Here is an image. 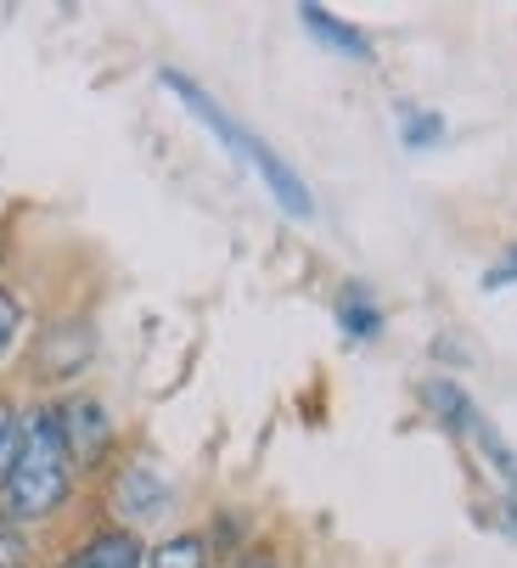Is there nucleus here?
Instances as JSON below:
<instances>
[{
    "instance_id": "obj_14",
    "label": "nucleus",
    "mask_w": 517,
    "mask_h": 568,
    "mask_svg": "<svg viewBox=\"0 0 517 568\" xmlns=\"http://www.w3.org/2000/svg\"><path fill=\"white\" fill-rule=\"evenodd\" d=\"M225 568H276V557H271L265 546H253V551H236V557H225Z\"/></svg>"
},
{
    "instance_id": "obj_1",
    "label": "nucleus",
    "mask_w": 517,
    "mask_h": 568,
    "mask_svg": "<svg viewBox=\"0 0 517 568\" xmlns=\"http://www.w3.org/2000/svg\"><path fill=\"white\" fill-rule=\"evenodd\" d=\"M73 490V456H68V434H62V412L57 405H40V412L23 417V445L18 462L0 484V513L12 524H40L51 518Z\"/></svg>"
},
{
    "instance_id": "obj_13",
    "label": "nucleus",
    "mask_w": 517,
    "mask_h": 568,
    "mask_svg": "<svg viewBox=\"0 0 517 568\" xmlns=\"http://www.w3.org/2000/svg\"><path fill=\"white\" fill-rule=\"evenodd\" d=\"M500 282H517V248H511L500 265H489V271H484V287H489V293H495Z\"/></svg>"
},
{
    "instance_id": "obj_12",
    "label": "nucleus",
    "mask_w": 517,
    "mask_h": 568,
    "mask_svg": "<svg viewBox=\"0 0 517 568\" xmlns=\"http://www.w3.org/2000/svg\"><path fill=\"white\" fill-rule=\"evenodd\" d=\"M0 568H29V540L18 535L7 513H0Z\"/></svg>"
},
{
    "instance_id": "obj_5",
    "label": "nucleus",
    "mask_w": 517,
    "mask_h": 568,
    "mask_svg": "<svg viewBox=\"0 0 517 568\" xmlns=\"http://www.w3.org/2000/svg\"><path fill=\"white\" fill-rule=\"evenodd\" d=\"M298 18H304V29H310L321 45H332V51H343V57H355V62H372V40H366L361 29H349L337 12H326V7H304Z\"/></svg>"
},
{
    "instance_id": "obj_2",
    "label": "nucleus",
    "mask_w": 517,
    "mask_h": 568,
    "mask_svg": "<svg viewBox=\"0 0 517 568\" xmlns=\"http://www.w3.org/2000/svg\"><path fill=\"white\" fill-rule=\"evenodd\" d=\"M242 158H247V164L258 170V181L271 186V197H276V203H282L293 220H310V214H315V197H310V186H304V181H298V175H293V170H287L282 158H276L265 141H258V135H247V152H242Z\"/></svg>"
},
{
    "instance_id": "obj_7",
    "label": "nucleus",
    "mask_w": 517,
    "mask_h": 568,
    "mask_svg": "<svg viewBox=\"0 0 517 568\" xmlns=\"http://www.w3.org/2000/svg\"><path fill=\"white\" fill-rule=\"evenodd\" d=\"M163 478L152 473V467H130L124 478H119V501H124V513L130 518H146L152 507H163Z\"/></svg>"
},
{
    "instance_id": "obj_11",
    "label": "nucleus",
    "mask_w": 517,
    "mask_h": 568,
    "mask_svg": "<svg viewBox=\"0 0 517 568\" xmlns=\"http://www.w3.org/2000/svg\"><path fill=\"white\" fill-rule=\"evenodd\" d=\"M18 338H23V304L0 287V366L12 361V349H18Z\"/></svg>"
},
{
    "instance_id": "obj_3",
    "label": "nucleus",
    "mask_w": 517,
    "mask_h": 568,
    "mask_svg": "<svg viewBox=\"0 0 517 568\" xmlns=\"http://www.w3.org/2000/svg\"><path fill=\"white\" fill-rule=\"evenodd\" d=\"M62 434H68L73 467H79V462H102V450H108V439H113L108 412H102L97 399H68V405H62Z\"/></svg>"
},
{
    "instance_id": "obj_10",
    "label": "nucleus",
    "mask_w": 517,
    "mask_h": 568,
    "mask_svg": "<svg viewBox=\"0 0 517 568\" xmlns=\"http://www.w3.org/2000/svg\"><path fill=\"white\" fill-rule=\"evenodd\" d=\"M405 119H399V135H405V146H434L439 135H445V124H439V113H422V108H399Z\"/></svg>"
},
{
    "instance_id": "obj_4",
    "label": "nucleus",
    "mask_w": 517,
    "mask_h": 568,
    "mask_svg": "<svg viewBox=\"0 0 517 568\" xmlns=\"http://www.w3.org/2000/svg\"><path fill=\"white\" fill-rule=\"evenodd\" d=\"M62 568H146V551H141V540L130 529H102V535L84 540Z\"/></svg>"
},
{
    "instance_id": "obj_6",
    "label": "nucleus",
    "mask_w": 517,
    "mask_h": 568,
    "mask_svg": "<svg viewBox=\"0 0 517 568\" xmlns=\"http://www.w3.org/2000/svg\"><path fill=\"white\" fill-rule=\"evenodd\" d=\"M337 327L349 333L355 344H372V338L383 333V310L366 298V287H343V298H337Z\"/></svg>"
},
{
    "instance_id": "obj_8",
    "label": "nucleus",
    "mask_w": 517,
    "mask_h": 568,
    "mask_svg": "<svg viewBox=\"0 0 517 568\" xmlns=\"http://www.w3.org/2000/svg\"><path fill=\"white\" fill-rule=\"evenodd\" d=\"M146 568H209V546L197 535H169L163 546H152Z\"/></svg>"
},
{
    "instance_id": "obj_9",
    "label": "nucleus",
    "mask_w": 517,
    "mask_h": 568,
    "mask_svg": "<svg viewBox=\"0 0 517 568\" xmlns=\"http://www.w3.org/2000/svg\"><path fill=\"white\" fill-rule=\"evenodd\" d=\"M18 445H23V412L0 399V484H7V473L18 462Z\"/></svg>"
}]
</instances>
